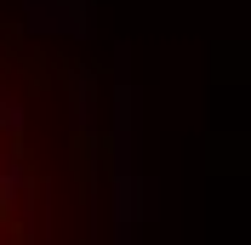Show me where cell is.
Here are the masks:
<instances>
[{"mask_svg":"<svg viewBox=\"0 0 251 245\" xmlns=\"http://www.w3.org/2000/svg\"><path fill=\"white\" fill-rule=\"evenodd\" d=\"M34 34H92V0H23Z\"/></svg>","mask_w":251,"mask_h":245,"instance_id":"cell-1","label":"cell"},{"mask_svg":"<svg viewBox=\"0 0 251 245\" xmlns=\"http://www.w3.org/2000/svg\"><path fill=\"white\" fill-rule=\"evenodd\" d=\"M69 114H75L80 143H97V74L92 69H69Z\"/></svg>","mask_w":251,"mask_h":245,"instance_id":"cell-2","label":"cell"},{"mask_svg":"<svg viewBox=\"0 0 251 245\" xmlns=\"http://www.w3.org/2000/svg\"><path fill=\"white\" fill-rule=\"evenodd\" d=\"M23 120H29V108L17 103V97H0V131L6 137H23Z\"/></svg>","mask_w":251,"mask_h":245,"instance_id":"cell-3","label":"cell"},{"mask_svg":"<svg viewBox=\"0 0 251 245\" xmlns=\"http://www.w3.org/2000/svg\"><path fill=\"white\" fill-rule=\"evenodd\" d=\"M0 245H6V234H0Z\"/></svg>","mask_w":251,"mask_h":245,"instance_id":"cell-4","label":"cell"}]
</instances>
